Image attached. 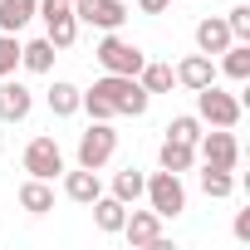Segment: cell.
I'll return each mask as SVG.
<instances>
[{
  "label": "cell",
  "mask_w": 250,
  "mask_h": 250,
  "mask_svg": "<svg viewBox=\"0 0 250 250\" xmlns=\"http://www.w3.org/2000/svg\"><path fill=\"white\" fill-rule=\"evenodd\" d=\"M152 103V93L133 79V74H103L88 93H79V108L98 123H113V118H143Z\"/></svg>",
  "instance_id": "6da1fadb"
},
{
  "label": "cell",
  "mask_w": 250,
  "mask_h": 250,
  "mask_svg": "<svg viewBox=\"0 0 250 250\" xmlns=\"http://www.w3.org/2000/svg\"><path fill=\"white\" fill-rule=\"evenodd\" d=\"M240 113H245V98L240 93H226L221 83L196 88V118L201 123H211V128H235Z\"/></svg>",
  "instance_id": "7a4b0ae2"
},
{
  "label": "cell",
  "mask_w": 250,
  "mask_h": 250,
  "mask_svg": "<svg viewBox=\"0 0 250 250\" xmlns=\"http://www.w3.org/2000/svg\"><path fill=\"white\" fill-rule=\"evenodd\" d=\"M143 196H147V206L162 216V221H177L182 211H187V187H182V172H152L147 177V187H143Z\"/></svg>",
  "instance_id": "3957f363"
},
{
  "label": "cell",
  "mask_w": 250,
  "mask_h": 250,
  "mask_svg": "<svg viewBox=\"0 0 250 250\" xmlns=\"http://www.w3.org/2000/svg\"><path fill=\"white\" fill-rule=\"evenodd\" d=\"M93 59L103 64V74H133V79H138V69L147 64V54H143L133 40H123L118 30H103V40H98Z\"/></svg>",
  "instance_id": "277c9868"
},
{
  "label": "cell",
  "mask_w": 250,
  "mask_h": 250,
  "mask_svg": "<svg viewBox=\"0 0 250 250\" xmlns=\"http://www.w3.org/2000/svg\"><path fill=\"white\" fill-rule=\"evenodd\" d=\"M113 152H118V128H113V123H98V118H88V128L79 133V167H93V172H103V167L113 162Z\"/></svg>",
  "instance_id": "5b68a950"
},
{
  "label": "cell",
  "mask_w": 250,
  "mask_h": 250,
  "mask_svg": "<svg viewBox=\"0 0 250 250\" xmlns=\"http://www.w3.org/2000/svg\"><path fill=\"white\" fill-rule=\"evenodd\" d=\"M20 167H25L30 177H44V182H54V177H64V147H59L49 133H40V138H30V143H25V152H20Z\"/></svg>",
  "instance_id": "8992f818"
},
{
  "label": "cell",
  "mask_w": 250,
  "mask_h": 250,
  "mask_svg": "<svg viewBox=\"0 0 250 250\" xmlns=\"http://www.w3.org/2000/svg\"><path fill=\"white\" fill-rule=\"evenodd\" d=\"M35 15L44 20V40H49L54 49H69V44L79 40V15H74L69 0H40Z\"/></svg>",
  "instance_id": "52a82bcc"
},
{
  "label": "cell",
  "mask_w": 250,
  "mask_h": 250,
  "mask_svg": "<svg viewBox=\"0 0 250 250\" xmlns=\"http://www.w3.org/2000/svg\"><path fill=\"white\" fill-rule=\"evenodd\" d=\"M196 157H201L206 167H226V172H235V162H240V143H235L230 128H211V133L196 138Z\"/></svg>",
  "instance_id": "ba28073f"
},
{
  "label": "cell",
  "mask_w": 250,
  "mask_h": 250,
  "mask_svg": "<svg viewBox=\"0 0 250 250\" xmlns=\"http://www.w3.org/2000/svg\"><path fill=\"white\" fill-rule=\"evenodd\" d=\"M74 15L79 25H93V30H123L128 5L123 0H74Z\"/></svg>",
  "instance_id": "9c48e42d"
},
{
  "label": "cell",
  "mask_w": 250,
  "mask_h": 250,
  "mask_svg": "<svg viewBox=\"0 0 250 250\" xmlns=\"http://www.w3.org/2000/svg\"><path fill=\"white\" fill-rule=\"evenodd\" d=\"M123 240H128L133 250H152L157 240H162V216L147 206V211H128V221H123V230H118Z\"/></svg>",
  "instance_id": "30bf717a"
},
{
  "label": "cell",
  "mask_w": 250,
  "mask_h": 250,
  "mask_svg": "<svg viewBox=\"0 0 250 250\" xmlns=\"http://www.w3.org/2000/svg\"><path fill=\"white\" fill-rule=\"evenodd\" d=\"M35 108V93L20 79H0V123H25Z\"/></svg>",
  "instance_id": "8fae6325"
},
{
  "label": "cell",
  "mask_w": 250,
  "mask_h": 250,
  "mask_svg": "<svg viewBox=\"0 0 250 250\" xmlns=\"http://www.w3.org/2000/svg\"><path fill=\"white\" fill-rule=\"evenodd\" d=\"M172 74H177V83H182V88H191V93H196V88H206V83H216V64H211V54H201V49H196V54H187Z\"/></svg>",
  "instance_id": "7c38bea8"
},
{
  "label": "cell",
  "mask_w": 250,
  "mask_h": 250,
  "mask_svg": "<svg viewBox=\"0 0 250 250\" xmlns=\"http://www.w3.org/2000/svg\"><path fill=\"white\" fill-rule=\"evenodd\" d=\"M64 196H69V201H79V206L98 201V196H103L98 172H93V167H74V172H64Z\"/></svg>",
  "instance_id": "4fadbf2b"
},
{
  "label": "cell",
  "mask_w": 250,
  "mask_h": 250,
  "mask_svg": "<svg viewBox=\"0 0 250 250\" xmlns=\"http://www.w3.org/2000/svg\"><path fill=\"white\" fill-rule=\"evenodd\" d=\"M230 40H235V35H230L226 15H206V20L196 25V49H201V54H221Z\"/></svg>",
  "instance_id": "5bb4252c"
},
{
  "label": "cell",
  "mask_w": 250,
  "mask_h": 250,
  "mask_svg": "<svg viewBox=\"0 0 250 250\" xmlns=\"http://www.w3.org/2000/svg\"><path fill=\"white\" fill-rule=\"evenodd\" d=\"M88 206H93V226H98L103 235H118V230H123V221H128V206H123L113 191H108V196H98V201H88Z\"/></svg>",
  "instance_id": "9a60e30c"
},
{
  "label": "cell",
  "mask_w": 250,
  "mask_h": 250,
  "mask_svg": "<svg viewBox=\"0 0 250 250\" xmlns=\"http://www.w3.org/2000/svg\"><path fill=\"white\" fill-rule=\"evenodd\" d=\"M157 167H167V172H191V167H196V147H191V143H177V138H162Z\"/></svg>",
  "instance_id": "2e32d148"
},
{
  "label": "cell",
  "mask_w": 250,
  "mask_h": 250,
  "mask_svg": "<svg viewBox=\"0 0 250 250\" xmlns=\"http://www.w3.org/2000/svg\"><path fill=\"white\" fill-rule=\"evenodd\" d=\"M20 206H25L30 216L54 211V187H49L44 177H25V187H20Z\"/></svg>",
  "instance_id": "e0dca14e"
},
{
  "label": "cell",
  "mask_w": 250,
  "mask_h": 250,
  "mask_svg": "<svg viewBox=\"0 0 250 250\" xmlns=\"http://www.w3.org/2000/svg\"><path fill=\"white\" fill-rule=\"evenodd\" d=\"M40 10V0H0V30L5 35H20Z\"/></svg>",
  "instance_id": "ac0fdd59"
},
{
  "label": "cell",
  "mask_w": 250,
  "mask_h": 250,
  "mask_svg": "<svg viewBox=\"0 0 250 250\" xmlns=\"http://www.w3.org/2000/svg\"><path fill=\"white\" fill-rule=\"evenodd\" d=\"M221 69H226V79L245 83V79H250V40H230V44L221 49Z\"/></svg>",
  "instance_id": "d6986e66"
},
{
  "label": "cell",
  "mask_w": 250,
  "mask_h": 250,
  "mask_svg": "<svg viewBox=\"0 0 250 250\" xmlns=\"http://www.w3.org/2000/svg\"><path fill=\"white\" fill-rule=\"evenodd\" d=\"M79 93H83V88H74L69 79H54L49 93H44V103H49L54 118H74V113H79Z\"/></svg>",
  "instance_id": "ffe728a7"
},
{
  "label": "cell",
  "mask_w": 250,
  "mask_h": 250,
  "mask_svg": "<svg viewBox=\"0 0 250 250\" xmlns=\"http://www.w3.org/2000/svg\"><path fill=\"white\" fill-rule=\"evenodd\" d=\"M54 44L49 40H30V44H20V69H30V74H49L54 69Z\"/></svg>",
  "instance_id": "44dd1931"
},
{
  "label": "cell",
  "mask_w": 250,
  "mask_h": 250,
  "mask_svg": "<svg viewBox=\"0 0 250 250\" xmlns=\"http://www.w3.org/2000/svg\"><path fill=\"white\" fill-rule=\"evenodd\" d=\"M138 83H143L147 93H172L177 74H172V64H162V59H147V64L138 69Z\"/></svg>",
  "instance_id": "7402d4cb"
},
{
  "label": "cell",
  "mask_w": 250,
  "mask_h": 250,
  "mask_svg": "<svg viewBox=\"0 0 250 250\" xmlns=\"http://www.w3.org/2000/svg\"><path fill=\"white\" fill-rule=\"evenodd\" d=\"M196 182H201V191H206V196H216V201L235 191V177H230L226 167H206V162H201V172H196Z\"/></svg>",
  "instance_id": "603a6c76"
},
{
  "label": "cell",
  "mask_w": 250,
  "mask_h": 250,
  "mask_svg": "<svg viewBox=\"0 0 250 250\" xmlns=\"http://www.w3.org/2000/svg\"><path fill=\"white\" fill-rule=\"evenodd\" d=\"M143 187H147V177H143L138 167H123V172L113 177V196H118L123 206H133V201L143 196Z\"/></svg>",
  "instance_id": "cb8c5ba5"
},
{
  "label": "cell",
  "mask_w": 250,
  "mask_h": 250,
  "mask_svg": "<svg viewBox=\"0 0 250 250\" xmlns=\"http://www.w3.org/2000/svg\"><path fill=\"white\" fill-rule=\"evenodd\" d=\"M167 138H177V143H191V147H196V138H201V118H196V113H177V118L167 123Z\"/></svg>",
  "instance_id": "d4e9b609"
},
{
  "label": "cell",
  "mask_w": 250,
  "mask_h": 250,
  "mask_svg": "<svg viewBox=\"0 0 250 250\" xmlns=\"http://www.w3.org/2000/svg\"><path fill=\"white\" fill-rule=\"evenodd\" d=\"M15 69H20V35L0 30V79H10Z\"/></svg>",
  "instance_id": "484cf974"
},
{
  "label": "cell",
  "mask_w": 250,
  "mask_h": 250,
  "mask_svg": "<svg viewBox=\"0 0 250 250\" xmlns=\"http://www.w3.org/2000/svg\"><path fill=\"white\" fill-rule=\"evenodd\" d=\"M226 25H230L235 40H250V5H235V10L226 15Z\"/></svg>",
  "instance_id": "4316f807"
},
{
  "label": "cell",
  "mask_w": 250,
  "mask_h": 250,
  "mask_svg": "<svg viewBox=\"0 0 250 250\" xmlns=\"http://www.w3.org/2000/svg\"><path fill=\"white\" fill-rule=\"evenodd\" d=\"M230 230H235L240 245H250V211H235V226H230Z\"/></svg>",
  "instance_id": "83f0119b"
},
{
  "label": "cell",
  "mask_w": 250,
  "mask_h": 250,
  "mask_svg": "<svg viewBox=\"0 0 250 250\" xmlns=\"http://www.w3.org/2000/svg\"><path fill=\"white\" fill-rule=\"evenodd\" d=\"M167 5H172V0H138V10H143V15H162Z\"/></svg>",
  "instance_id": "f1b7e54d"
},
{
  "label": "cell",
  "mask_w": 250,
  "mask_h": 250,
  "mask_svg": "<svg viewBox=\"0 0 250 250\" xmlns=\"http://www.w3.org/2000/svg\"><path fill=\"white\" fill-rule=\"evenodd\" d=\"M69 5H74V0H69Z\"/></svg>",
  "instance_id": "f546056e"
},
{
  "label": "cell",
  "mask_w": 250,
  "mask_h": 250,
  "mask_svg": "<svg viewBox=\"0 0 250 250\" xmlns=\"http://www.w3.org/2000/svg\"><path fill=\"white\" fill-rule=\"evenodd\" d=\"M172 5H177V0H172Z\"/></svg>",
  "instance_id": "4dcf8cb0"
}]
</instances>
